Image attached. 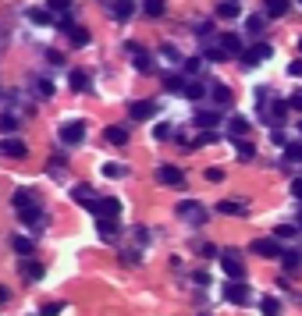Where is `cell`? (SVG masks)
Masks as SVG:
<instances>
[{"label": "cell", "mask_w": 302, "mask_h": 316, "mask_svg": "<svg viewBox=\"0 0 302 316\" xmlns=\"http://www.w3.org/2000/svg\"><path fill=\"white\" fill-rule=\"evenodd\" d=\"M89 210H92L100 221H114V217L121 213V199H110V196H107V199H92Z\"/></svg>", "instance_id": "obj_1"}, {"label": "cell", "mask_w": 302, "mask_h": 316, "mask_svg": "<svg viewBox=\"0 0 302 316\" xmlns=\"http://www.w3.org/2000/svg\"><path fill=\"white\" fill-rule=\"evenodd\" d=\"M178 217H185L192 224H203L206 221V206H199L196 199H185V203H178Z\"/></svg>", "instance_id": "obj_2"}, {"label": "cell", "mask_w": 302, "mask_h": 316, "mask_svg": "<svg viewBox=\"0 0 302 316\" xmlns=\"http://www.w3.org/2000/svg\"><path fill=\"white\" fill-rule=\"evenodd\" d=\"M221 266H224L231 277H242V274H245V263H242V256H238L235 249H224V252H221Z\"/></svg>", "instance_id": "obj_3"}, {"label": "cell", "mask_w": 302, "mask_h": 316, "mask_svg": "<svg viewBox=\"0 0 302 316\" xmlns=\"http://www.w3.org/2000/svg\"><path fill=\"white\" fill-rule=\"evenodd\" d=\"M252 252H260V256H267V259H281V256H285L281 245H277V238H260V241H252Z\"/></svg>", "instance_id": "obj_4"}, {"label": "cell", "mask_w": 302, "mask_h": 316, "mask_svg": "<svg viewBox=\"0 0 302 316\" xmlns=\"http://www.w3.org/2000/svg\"><path fill=\"white\" fill-rule=\"evenodd\" d=\"M0 153L4 157H14V160H21L29 150H25V142L18 139V135H4V142H0Z\"/></svg>", "instance_id": "obj_5"}, {"label": "cell", "mask_w": 302, "mask_h": 316, "mask_svg": "<svg viewBox=\"0 0 302 316\" xmlns=\"http://www.w3.org/2000/svg\"><path fill=\"white\" fill-rule=\"evenodd\" d=\"M156 181H160V185H181V181H185V174H181V167L164 163V167L156 171Z\"/></svg>", "instance_id": "obj_6"}, {"label": "cell", "mask_w": 302, "mask_h": 316, "mask_svg": "<svg viewBox=\"0 0 302 316\" xmlns=\"http://www.w3.org/2000/svg\"><path fill=\"white\" fill-rule=\"evenodd\" d=\"M270 54H274V50H270V46H267V43H256V46H249V50H245V54H242V61H245V64H249V68H252V64H260V61H267V57H270Z\"/></svg>", "instance_id": "obj_7"}, {"label": "cell", "mask_w": 302, "mask_h": 316, "mask_svg": "<svg viewBox=\"0 0 302 316\" xmlns=\"http://www.w3.org/2000/svg\"><path fill=\"white\" fill-rule=\"evenodd\" d=\"M153 110H156V107H153L150 100H135V103H128V117H135V121H150Z\"/></svg>", "instance_id": "obj_8"}, {"label": "cell", "mask_w": 302, "mask_h": 316, "mask_svg": "<svg viewBox=\"0 0 302 316\" xmlns=\"http://www.w3.org/2000/svg\"><path fill=\"white\" fill-rule=\"evenodd\" d=\"M82 139H85V125H82V121H72V125H64V142H68V146H78Z\"/></svg>", "instance_id": "obj_9"}, {"label": "cell", "mask_w": 302, "mask_h": 316, "mask_svg": "<svg viewBox=\"0 0 302 316\" xmlns=\"http://www.w3.org/2000/svg\"><path fill=\"white\" fill-rule=\"evenodd\" d=\"M224 217H238V213H245V199H221V206H217Z\"/></svg>", "instance_id": "obj_10"}, {"label": "cell", "mask_w": 302, "mask_h": 316, "mask_svg": "<svg viewBox=\"0 0 302 316\" xmlns=\"http://www.w3.org/2000/svg\"><path fill=\"white\" fill-rule=\"evenodd\" d=\"M103 139H107L110 146H125V142H128V132H125L121 125H110V128L103 132Z\"/></svg>", "instance_id": "obj_11"}, {"label": "cell", "mask_w": 302, "mask_h": 316, "mask_svg": "<svg viewBox=\"0 0 302 316\" xmlns=\"http://www.w3.org/2000/svg\"><path fill=\"white\" fill-rule=\"evenodd\" d=\"M32 199H36V196H32L29 188H18V192L11 196V206H14V210L21 213V210H29V206H32Z\"/></svg>", "instance_id": "obj_12"}, {"label": "cell", "mask_w": 302, "mask_h": 316, "mask_svg": "<svg viewBox=\"0 0 302 316\" xmlns=\"http://www.w3.org/2000/svg\"><path fill=\"white\" fill-rule=\"evenodd\" d=\"M227 302H235V306H245L249 302V291H245V284H227Z\"/></svg>", "instance_id": "obj_13"}, {"label": "cell", "mask_w": 302, "mask_h": 316, "mask_svg": "<svg viewBox=\"0 0 302 316\" xmlns=\"http://www.w3.org/2000/svg\"><path fill=\"white\" fill-rule=\"evenodd\" d=\"M221 50H224V54H245V50H242V39H238V36H231V32L221 36Z\"/></svg>", "instance_id": "obj_14"}, {"label": "cell", "mask_w": 302, "mask_h": 316, "mask_svg": "<svg viewBox=\"0 0 302 316\" xmlns=\"http://www.w3.org/2000/svg\"><path fill=\"white\" fill-rule=\"evenodd\" d=\"M128 54H135V68H139V71H150V68H153L150 54H143V50H139L135 43H128Z\"/></svg>", "instance_id": "obj_15"}, {"label": "cell", "mask_w": 302, "mask_h": 316, "mask_svg": "<svg viewBox=\"0 0 302 316\" xmlns=\"http://www.w3.org/2000/svg\"><path fill=\"white\" fill-rule=\"evenodd\" d=\"M217 121H221L217 110H203V114H196V125H199V128H217Z\"/></svg>", "instance_id": "obj_16"}, {"label": "cell", "mask_w": 302, "mask_h": 316, "mask_svg": "<svg viewBox=\"0 0 302 316\" xmlns=\"http://www.w3.org/2000/svg\"><path fill=\"white\" fill-rule=\"evenodd\" d=\"M263 11H267L270 18H281V14L288 11V0H263Z\"/></svg>", "instance_id": "obj_17"}, {"label": "cell", "mask_w": 302, "mask_h": 316, "mask_svg": "<svg viewBox=\"0 0 302 316\" xmlns=\"http://www.w3.org/2000/svg\"><path fill=\"white\" fill-rule=\"evenodd\" d=\"M72 89H75V92H89V75H85L82 68L72 71Z\"/></svg>", "instance_id": "obj_18"}, {"label": "cell", "mask_w": 302, "mask_h": 316, "mask_svg": "<svg viewBox=\"0 0 302 316\" xmlns=\"http://www.w3.org/2000/svg\"><path fill=\"white\" fill-rule=\"evenodd\" d=\"M210 92H214V103H221V107H227V103H231V89H227V85H221V82H217V85H210Z\"/></svg>", "instance_id": "obj_19"}, {"label": "cell", "mask_w": 302, "mask_h": 316, "mask_svg": "<svg viewBox=\"0 0 302 316\" xmlns=\"http://www.w3.org/2000/svg\"><path fill=\"white\" fill-rule=\"evenodd\" d=\"M260 313H263V316H277V313H281V302L267 295V299H260Z\"/></svg>", "instance_id": "obj_20"}, {"label": "cell", "mask_w": 302, "mask_h": 316, "mask_svg": "<svg viewBox=\"0 0 302 316\" xmlns=\"http://www.w3.org/2000/svg\"><path fill=\"white\" fill-rule=\"evenodd\" d=\"M245 132H249V121L245 117H231V139H245Z\"/></svg>", "instance_id": "obj_21"}, {"label": "cell", "mask_w": 302, "mask_h": 316, "mask_svg": "<svg viewBox=\"0 0 302 316\" xmlns=\"http://www.w3.org/2000/svg\"><path fill=\"white\" fill-rule=\"evenodd\" d=\"M72 196H75L78 203H85V206H89V203H92V185H75V188H72Z\"/></svg>", "instance_id": "obj_22"}, {"label": "cell", "mask_w": 302, "mask_h": 316, "mask_svg": "<svg viewBox=\"0 0 302 316\" xmlns=\"http://www.w3.org/2000/svg\"><path fill=\"white\" fill-rule=\"evenodd\" d=\"M217 14H221V18H238V14H242V7H238L235 0H224V4L217 7Z\"/></svg>", "instance_id": "obj_23"}, {"label": "cell", "mask_w": 302, "mask_h": 316, "mask_svg": "<svg viewBox=\"0 0 302 316\" xmlns=\"http://www.w3.org/2000/svg\"><path fill=\"white\" fill-rule=\"evenodd\" d=\"M11 245H14V252H18V256H32V241H29V238H11Z\"/></svg>", "instance_id": "obj_24"}, {"label": "cell", "mask_w": 302, "mask_h": 316, "mask_svg": "<svg viewBox=\"0 0 302 316\" xmlns=\"http://www.w3.org/2000/svg\"><path fill=\"white\" fill-rule=\"evenodd\" d=\"M143 7H146V14H150V18H160V14L167 11V7H164V0H143Z\"/></svg>", "instance_id": "obj_25"}, {"label": "cell", "mask_w": 302, "mask_h": 316, "mask_svg": "<svg viewBox=\"0 0 302 316\" xmlns=\"http://www.w3.org/2000/svg\"><path fill=\"white\" fill-rule=\"evenodd\" d=\"M21 221H25V224H39V221H43V210H39V206H29V210H21Z\"/></svg>", "instance_id": "obj_26"}, {"label": "cell", "mask_w": 302, "mask_h": 316, "mask_svg": "<svg viewBox=\"0 0 302 316\" xmlns=\"http://www.w3.org/2000/svg\"><path fill=\"white\" fill-rule=\"evenodd\" d=\"M14 128H18V117H14V114H4V117H0V132H4V135H11Z\"/></svg>", "instance_id": "obj_27"}, {"label": "cell", "mask_w": 302, "mask_h": 316, "mask_svg": "<svg viewBox=\"0 0 302 316\" xmlns=\"http://www.w3.org/2000/svg\"><path fill=\"white\" fill-rule=\"evenodd\" d=\"M164 85H167L171 92H185V89H189V82H185V79H174V75H171V79H164Z\"/></svg>", "instance_id": "obj_28"}, {"label": "cell", "mask_w": 302, "mask_h": 316, "mask_svg": "<svg viewBox=\"0 0 302 316\" xmlns=\"http://www.w3.org/2000/svg\"><path fill=\"white\" fill-rule=\"evenodd\" d=\"M203 178L217 185V181H224V171H221V167H206V171H203Z\"/></svg>", "instance_id": "obj_29"}, {"label": "cell", "mask_w": 302, "mask_h": 316, "mask_svg": "<svg viewBox=\"0 0 302 316\" xmlns=\"http://www.w3.org/2000/svg\"><path fill=\"white\" fill-rule=\"evenodd\" d=\"M72 43H75V46H85V43H89V32H85V29H72Z\"/></svg>", "instance_id": "obj_30"}, {"label": "cell", "mask_w": 302, "mask_h": 316, "mask_svg": "<svg viewBox=\"0 0 302 316\" xmlns=\"http://www.w3.org/2000/svg\"><path fill=\"white\" fill-rule=\"evenodd\" d=\"M103 174H107V178H121L125 167H121V163H103Z\"/></svg>", "instance_id": "obj_31"}, {"label": "cell", "mask_w": 302, "mask_h": 316, "mask_svg": "<svg viewBox=\"0 0 302 316\" xmlns=\"http://www.w3.org/2000/svg\"><path fill=\"white\" fill-rule=\"evenodd\" d=\"M25 277H29V281H39V277H43V266H39V263H29V266H25Z\"/></svg>", "instance_id": "obj_32"}, {"label": "cell", "mask_w": 302, "mask_h": 316, "mask_svg": "<svg viewBox=\"0 0 302 316\" xmlns=\"http://www.w3.org/2000/svg\"><path fill=\"white\" fill-rule=\"evenodd\" d=\"M114 14H118V18H128V14H132V4H128V0H118V4H114Z\"/></svg>", "instance_id": "obj_33"}, {"label": "cell", "mask_w": 302, "mask_h": 316, "mask_svg": "<svg viewBox=\"0 0 302 316\" xmlns=\"http://www.w3.org/2000/svg\"><path fill=\"white\" fill-rule=\"evenodd\" d=\"M245 29H249V32H260V29H263V14H252V18L245 21Z\"/></svg>", "instance_id": "obj_34"}, {"label": "cell", "mask_w": 302, "mask_h": 316, "mask_svg": "<svg viewBox=\"0 0 302 316\" xmlns=\"http://www.w3.org/2000/svg\"><path fill=\"white\" fill-rule=\"evenodd\" d=\"M281 259H285V266H288V270H299V259H302V256H295V252H285Z\"/></svg>", "instance_id": "obj_35"}, {"label": "cell", "mask_w": 302, "mask_h": 316, "mask_svg": "<svg viewBox=\"0 0 302 316\" xmlns=\"http://www.w3.org/2000/svg\"><path fill=\"white\" fill-rule=\"evenodd\" d=\"M238 153H242V160L252 157V142H245V139H238Z\"/></svg>", "instance_id": "obj_36"}, {"label": "cell", "mask_w": 302, "mask_h": 316, "mask_svg": "<svg viewBox=\"0 0 302 316\" xmlns=\"http://www.w3.org/2000/svg\"><path fill=\"white\" fill-rule=\"evenodd\" d=\"M64 309V302H50V306H43V316H57Z\"/></svg>", "instance_id": "obj_37"}, {"label": "cell", "mask_w": 302, "mask_h": 316, "mask_svg": "<svg viewBox=\"0 0 302 316\" xmlns=\"http://www.w3.org/2000/svg\"><path fill=\"white\" fill-rule=\"evenodd\" d=\"M292 235H295V228H292V224H281V228L274 231V238H292Z\"/></svg>", "instance_id": "obj_38"}, {"label": "cell", "mask_w": 302, "mask_h": 316, "mask_svg": "<svg viewBox=\"0 0 302 316\" xmlns=\"http://www.w3.org/2000/svg\"><path fill=\"white\" fill-rule=\"evenodd\" d=\"M185 96H192V100H199V96H203V85H196V82H189V89H185Z\"/></svg>", "instance_id": "obj_39"}, {"label": "cell", "mask_w": 302, "mask_h": 316, "mask_svg": "<svg viewBox=\"0 0 302 316\" xmlns=\"http://www.w3.org/2000/svg\"><path fill=\"white\" fill-rule=\"evenodd\" d=\"M153 135H156V139H171V125H156Z\"/></svg>", "instance_id": "obj_40"}, {"label": "cell", "mask_w": 302, "mask_h": 316, "mask_svg": "<svg viewBox=\"0 0 302 316\" xmlns=\"http://www.w3.org/2000/svg\"><path fill=\"white\" fill-rule=\"evenodd\" d=\"M68 7H72V0H50V11H64L68 14Z\"/></svg>", "instance_id": "obj_41"}, {"label": "cell", "mask_w": 302, "mask_h": 316, "mask_svg": "<svg viewBox=\"0 0 302 316\" xmlns=\"http://www.w3.org/2000/svg\"><path fill=\"white\" fill-rule=\"evenodd\" d=\"M100 235H103V238L114 235V221H100Z\"/></svg>", "instance_id": "obj_42"}, {"label": "cell", "mask_w": 302, "mask_h": 316, "mask_svg": "<svg viewBox=\"0 0 302 316\" xmlns=\"http://www.w3.org/2000/svg\"><path fill=\"white\" fill-rule=\"evenodd\" d=\"M288 114V103H274V121H281Z\"/></svg>", "instance_id": "obj_43"}, {"label": "cell", "mask_w": 302, "mask_h": 316, "mask_svg": "<svg viewBox=\"0 0 302 316\" xmlns=\"http://www.w3.org/2000/svg\"><path fill=\"white\" fill-rule=\"evenodd\" d=\"M288 107H292V110H302V92H292V100H288Z\"/></svg>", "instance_id": "obj_44"}, {"label": "cell", "mask_w": 302, "mask_h": 316, "mask_svg": "<svg viewBox=\"0 0 302 316\" xmlns=\"http://www.w3.org/2000/svg\"><path fill=\"white\" fill-rule=\"evenodd\" d=\"M29 18H32V21H39V25H43V21H50V14H47V11H32Z\"/></svg>", "instance_id": "obj_45"}, {"label": "cell", "mask_w": 302, "mask_h": 316, "mask_svg": "<svg viewBox=\"0 0 302 316\" xmlns=\"http://www.w3.org/2000/svg\"><path fill=\"white\" fill-rule=\"evenodd\" d=\"M39 92H43V96H54V82L43 79V82H39Z\"/></svg>", "instance_id": "obj_46"}, {"label": "cell", "mask_w": 302, "mask_h": 316, "mask_svg": "<svg viewBox=\"0 0 302 316\" xmlns=\"http://www.w3.org/2000/svg\"><path fill=\"white\" fill-rule=\"evenodd\" d=\"M292 196H295V199H302V178H295V181H292Z\"/></svg>", "instance_id": "obj_47"}, {"label": "cell", "mask_w": 302, "mask_h": 316, "mask_svg": "<svg viewBox=\"0 0 302 316\" xmlns=\"http://www.w3.org/2000/svg\"><path fill=\"white\" fill-rule=\"evenodd\" d=\"M288 71H292V75H295V79H302V61H295V64H292V68H288Z\"/></svg>", "instance_id": "obj_48"}, {"label": "cell", "mask_w": 302, "mask_h": 316, "mask_svg": "<svg viewBox=\"0 0 302 316\" xmlns=\"http://www.w3.org/2000/svg\"><path fill=\"white\" fill-rule=\"evenodd\" d=\"M7 299H11V291H7V288H4V284H0V306H4V302H7Z\"/></svg>", "instance_id": "obj_49"}, {"label": "cell", "mask_w": 302, "mask_h": 316, "mask_svg": "<svg viewBox=\"0 0 302 316\" xmlns=\"http://www.w3.org/2000/svg\"><path fill=\"white\" fill-rule=\"evenodd\" d=\"M299 50H302V39H299Z\"/></svg>", "instance_id": "obj_50"}, {"label": "cell", "mask_w": 302, "mask_h": 316, "mask_svg": "<svg viewBox=\"0 0 302 316\" xmlns=\"http://www.w3.org/2000/svg\"><path fill=\"white\" fill-rule=\"evenodd\" d=\"M299 132H302V125H299Z\"/></svg>", "instance_id": "obj_51"}, {"label": "cell", "mask_w": 302, "mask_h": 316, "mask_svg": "<svg viewBox=\"0 0 302 316\" xmlns=\"http://www.w3.org/2000/svg\"><path fill=\"white\" fill-rule=\"evenodd\" d=\"M299 228H302V221H299Z\"/></svg>", "instance_id": "obj_52"}, {"label": "cell", "mask_w": 302, "mask_h": 316, "mask_svg": "<svg viewBox=\"0 0 302 316\" xmlns=\"http://www.w3.org/2000/svg\"><path fill=\"white\" fill-rule=\"evenodd\" d=\"M299 4H302V0H299Z\"/></svg>", "instance_id": "obj_53"}]
</instances>
